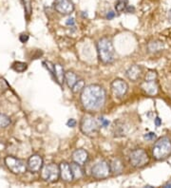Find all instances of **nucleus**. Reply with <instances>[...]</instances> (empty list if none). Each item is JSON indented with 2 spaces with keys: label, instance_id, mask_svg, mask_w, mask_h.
<instances>
[{
  "label": "nucleus",
  "instance_id": "25",
  "mask_svg": "<svg viewBox=\"0 0 171 188\" xmlns=\"http://www.w3.org/2000/svg\"><path fill=\"white\" fill-rule=\"evenodd\" d=\"M151 45H153V48H149V49L151 50V51H156V50H160L163 49V44L160 42H152L150 43Z\"/></svg>",
  "mask_w": 171,
  "mask_h": 188
},
{
  "label": "nucleus",
  "instance_id": "13",
  "mask_svg": "<svg viewBox=\"0 0 171 188\" xmlns=\"http://www.w3.org/2000/svg\"><path fill=\"white\" fill-rule=\"evenodd\" d=\"M89 160V153L85 149H76L72 153V161L80 165H84Z\"/></svg>",
  "mask_w": 171,
  "mask_h": 188
},
{
  "label": "nucleus",
  "instance_id": "30",
  "mask_svg": "<svg viewBox=\"0 0 171 188\" xmlns=\"http://www.w3.org/2000/svg\"><path fill=\"white\" fill-rule=\"evenodd\" d=\"M125 12H128V13L134 12H135V8H134L133 6H128V5H127V7L126 8V11H125Z\"/></svg>",
  "mask_w": 171,
  "mask_h": 188
},
{
  "label": "nucleus",
  "instance_id": "22",
  "mask_svg": "<svg viewBox=\"0 0 171 188\" xmlns=\"http://www.w3.org/2000/svg\"><path fill=\"white\" fill-rule=\"evenodd\" d=\"M85 86H86V85H85V82H84V80H82V79L81 80H77V82L74 84V85H73V86L71 88L72 92L73 93L81 92Z\"/></svg>",
  "mask_w": 171,
  "mask_h": 188
},
{
  "label": "nucleus",
  "instance_id": "20",
  "mask_svg": "<svg viewBox=\"0 0 171 188\" xmlns=\"http://www.w3.org/2000/svg\"><path fill=\"white\" fill-rule=\"evenodd\" d=\"M12 69L14 70L15 72L22 73V72H24L27 69H28V65H27V63H24V62L16 61V62H14L12 64Z\"/></svg>",
  "mask_w": 171,
  "mask_h": 188
},
{
  "label": "nucleus",
  "instance_id": "1",
  "mask_svg": "<svg viewBox=\"0 0 171 188\" xmlns=\"http://www.w3.org/2000/svg\"><path fill=\"white\" fill-rule=\"evenodd\" d=\"M82 106L88 111H97L106 103V90L99 85L86 86L81 91Z\"/></svg>",
  "mask_w": 171,
  "mask_h": 188
},
{
  "label": "nucleus",
  "instance_id": "26",
  "mask_svg": "<svg viewBox=\"0 0 171 188\" xmlns=\"http://www.w3.org/2000/svg\"><path fill=\"white\" fill-rule=\"evenodd\" d=\"M146 141H154L157 139V135L154 132H148V133H146L145 136H144Z\"/></svg>",
  "mask_w": 171,
  "mask_h": 188
},
{
  "label": "nucleus",
  "instance_id": "21",
  "mask_svg": "<svg viewBox=\"0 0 171 188\" xmlns=\"http://www.w3.org/2000/svg\"><path fill=\"white\" fill-rule=\"evenodd\" d=\"M23 4H24V9L26 12V18L29 19L31 17L32 12V0H23Z\"/></svg>",
  "mask_w": 171,
  "mask_h": 188
},
{
  "label": "nucleus",
  "instance_id": "8",
  "mask_svg": "<svg viewBox=\"0 0 171 188\" xmlns=\"http://www.w3.org/2000/svg\"><path fill=\"white\" fill-rule=\"evenodd\" d=\"M110 173H111L110 166L109 163H106V161H101V162L97 163L91 168V175L97 180L106 179L109 176Z\"/></svg>",
  "mask_w": 171,
  "mask_h": 188
},
{
  "label": "nucleus",
  "instance_id": "9",
  "mask_svg": "<svg viewBox=\"0 0 171 188\" xmlns=\"http://www.w3.org/2000/svg\"><path fill=\"white\" fill-rule=\"evenodd\" d=\"M53 7L57 12L63 15L70 14L74 11V5L70 0H54Z\"/></svg>",
  "mask_w": 171,
  "mask_h": 188
},
{
  "label": "nucleus",
  "instance_id": "6",
  "mask_svg": "<svg viewBox=\"0 0 171 188\" xmlns=\"http://www.w3.org/2000/svg\"><path fill=\"white\" fill-rule=\"evenodd\" d=\"M5 164L13 174H24L27 169V163L24 161L13 156H7L5 158Z\"/></svg>",
  "mask_w": 171,
  "mask_h": 188
},
{
  "label": "nucleus",
  "instance_id": "17",
  "mask_svg": "<svg viewBox=\"0 0 171 188\" xmlns=\"http://www.w3.org/2000/svg\"><path fill=\"white\" fill-rule=\"evenodd\" d=\"M110 166V171H111V173L114 174V175H119L123 172L124 170V165L122 162H121V160L118 159V158H115V159H113L111 161V163L109 164Z\"/></svg>",
  "mask_w": 171,
  "mask_h": 188
},
{
  "label": "nucleus",
  "instance_id": "24",
  "mask_svg": "<svg viewBox=\"0 0 171 188\" xmlns=\"http://www.w3.org/2000/svg\"><path fill=\"white\" fill-rule=\"evenodd\" d=\"M126 7H127V0H118L115 3V10L118 12H122L124 11H126Z\"/></svg>",
  "mask_w": 171,
  "mask_h": 188
},
{
  "label": "nucleus",
  "instance_id": "19",
  "mask_svg": "<svg viewBox=\"0 0 171 188\" xmlns=\"http://www.w3.org/2000/svg\"><path fill=\"white\" fill-rule=\"evenodd\" d=\"M78 80V77L75 74L74 72L72 71H67L65 73V82L67 84V86H69V89H71L73 85L77 82Z\"/></svg>",
  "mask_w": 171,
  "mask_h": 188
},
{
  "label": "nucleus",
  "instance_id": "34",
  "mask_svg": "<svg viewBox=\"0 0 171 188\" xmlns=\"http://www.w3.org/2000/svg\"><path fill=\"white\" fill-rule=\"evenodd\" d=\"M163 187H171V182H170V183H166L165 185H163Z\"/></svg>",
  "mask_w": 171,
  "mask_h": 188
},
{
  "label": "nucleus",
  "instance_id": "7",
  "mask_svg": "<svg viewBox=\"0 0 171 188\" xmlns=\"http://www.w3.org/2000/svg\"><path fill=\"white\" fill-rule=\"evenodd\" d=\"M80 128H81V131L86 135H93V134H95L98 131L99 125L91 115L87 114L81 120Z\"/></svg>",
  "mask_w": 171,
  "mask_h": 188
},
{
  "label": "nucleus",
  "instance_id": "11",
  "mask_svg": "<svg viewBox=\"0 0 171 188\" xmlns=\"http://www.w3.org/2000/svg\"><path fill=\"white\" fill-rule=\"evenodd\" d=\"M43 165H44V163H43L42 157L37 154L32 155L27 162V169L32 173H37L41 171Z\"/></svg>",
  "mask_w": 171,
  "mask_h": 188
},
{
  "label": "nucleus",
  "instance_id": "23",
  "mask_svg": "<svg viewBox=\"0 0 171 188\" xmlns=\"http://www.w3.org/2000/svg\"><path fill=\"white\" fill-rule=\"evenodd\" d=\"M10 124H11V119H10V117L7 116L4 113L0 112V127L5 128V127L10 126Z\"/></svg>",
  "mask_w": 171,
  "mask_h": 188
},
{
  "label": "nucleus",
  "instance_id": "31",
  "mask_svg": "<svg viewBox=\"0 0 171 188\" xmlns=\"http://www.w3.org/2000/svg\"><path fill=\"white\" fill-rule=\"evenodd\" d=\"M114 17H115V12H108V14H106V19H109V20H111Z\"/></svg>",
  "mask_w": 171,
  "mask_h": 188
},
{
  "label": "nucleus",
  "instance_id": "14",
  "mask_svg": "<svg viewBox=\"0 0 171 188\" xmlns=\"http://www.w3.org/2000/svg\"><path fill=\"white\" fill-rule=\"evenodd\" d=\"M142 89L148 95H154L158 92V85L156 80H145L142 84Z\"/></svg>",
  "mask_w": 171,
  "mask_h": 188
},
{
  "label": "nucleus",
  "instance_id": "18",
  "mask_svg": "<svg viewBox=\"0 0 171 188\" xmlns=\"http://www.w3.org/2000/svg\"><path fill=\"white\" fill-rule=\"evenodd\" d=\"M70 168L72 171V175H73V180H80L84 177V169L82 168V165L73 162L72 163H70Z\"/></svg>",
  "mask_w": 171,
  "mask_h": 188
},
{
  "label": "nucleus",
  "instance_id": "27",
  "mask_svg": "<svg viewBox=\"0 0 171 188\" xmlns=\"http://www.w3.org/2000/svg\"><path fill=\"white\" fill-rule=\"evenodd\" d=\"M99 122H100V124H101V126L103 127H106V126H109V121L105 119L104 117H100V118H99Z\"/></svg>",
  "mask_w": 171,
  "mask_h": 188
},
{
  "label": "nucleus",
  "instance_id": "4",
  "mask_svg": "<svg viewBox=\"0 0 171 188\" xmlns=\"http://www.w3.org/2000/svg\"><path fill=\"white\" fill-rule=\"evenodd\" d=\"M149 163V156L145 149L138 148L129 154V163L135 168H141Z\"/></svg>",
  "mask_w": 171,
  "mask_h": 188
},
{
  "label": "nucleus",
  "instance_id": "28",
  "mask_svg": "<svg viewBox=\"0 0 171 188\" xmlns=\"http://www.w3.org/2000/svg\"><path fill=\"white\" fill-rule=\"evenodd\" d=\"M67 126L69 127H74L76 126V121L74 119H69L68 122H67Z\"/></svg>",
  "mask_w": 171,
  "mask_h": 188
},
{
  "label": "nucleus",
  "instance_id": "35",
  "mask_svg": "<svg viewBox=\"0 0 171 188\" xmlns=\"http://www.w3.org/2000/svg\"><path fill=\"white\" fill-rule=\"evenodd\" d=\"M168 18L171 20V9L169 10V12H168Z\"/></svg>",
  "mask_w": 171,
  "mask_h": 188
},
{
  "label": "nucleus",
  "instance_id": "32",
  "mask_svg": "<svg viewBox=\"0 0 171 188\" xmlns=\"http://www.w3.org/2000/svg\"><path fill=\"white\" fill-rule=\"evenodd\" d=\"M66 24L68 26H73L74 25V18H69L68 20H67Z\"/></svg>",
  "mask_w": 171,
  "mask_h": 188
},
{
  "label": "nucleus",
  "instance_id": "29",
  "mask_svg": "<svg viewBox=\"0 0 171 188\" xmlns=\"http://www.w3.org/2000/svg\"><path fill=\"white\" fill-rule=\"evenodd\" d=\"M19 40L21 41V43H26L29 40V35L28 34H24V33H23V34L20 35Z\"/></svg>",
  "mask_w": 171,
  "mask_h": 188
},
{
  "label": "nucleus",
  "instance_id": "16",
  "mask_svg": "<svg viewBox=\"0 0 171 188\" xmlns=\"http://www.w3.org/2000/svg\"><path fill=\"white\" fill-rule=\"evenodd\" d=\"M52 76L54 77L56 82L60 86L63 85L64 81H65V71H64L63 67L60 64H54V71L52 73Z\"/></svg>",
  "mask_w": 171,
  "mask_h": 188
},
{
  "label": "nucleus",
  "instance_id": "12",
  "mask_svg": "<svg viewBox=\"0 0 171 188\" xmlns=\"http://www.w3.org/2000/svg\"><path fill=\"white\" fill-rule=\"evenodd\" d=\"M59 170H60V178L66 183H69L73 180V175H72V171L70 168V164L62 162L59 164Z\"/></svg>",
  "mask_w": 171,
  "mask_h": 188
},
{
  "label": "nucleus",
  "instance_id": "5",
  "mask_svg": "<svg viewBox=\"0 0 171 188\" xmlns=\"http://www.w3.org/2000/svg\"><path fill=\"white\" fill-rule=\"evenodd\" d=\"M41 178L45 182L55 183L60 178L59 165L55 163H49L43 165L41 169Z\"/></svg>",
  "mask_w": 171,
  "mask_h": 188
},
{
  "label": "nucleus",
  "instance_id": "3",
  "mask_svg": "<svg viewBox=\"0 0 171 188\" xmlns=\"http://www.w3.org/2000/svg\"><path fill=\"white\" fill-rule=\"evenodd\" d=\"M152 155L157 161H163L171 155V140L168 137H162L154 143Z\"/></svg>",
  "mask_w": 171,
  "mask_h": 188
},
{
  "label": "nucleus",
  "instance_id": "33",
  "mask_svg": "<svg viewBox=\"0 0 171 188\" xmlns=\"http://www.w3.org/2000/svg\"><path fill=\"white\" fill-rule=\"evenodd\" d=\"M154 123H155L156 126H160L162 125V119H160L159 117H156V119L154 120Z\"/></svg>",
  "mask_w": 171,
  "mask_h": 188
},
{
  "label": "nucleus",
  "instance_id": "2",
  "mask_svg": "<svg viewBox=\"0 0 171 188\" xmlns=\"http://www.w3.org/2000/svg\"><path fill=\"white\" fill-rule=\"evenodd\" d=\"M97 51L100 61L104 64H111L115 60V49L111 40L108 37L101 38L97 43Z\"/></svg>",
  "mask_w": 171,
  "mask_h": 188
},
{
  "label": "nucleus",
  "instance_id": "10",
  "mask_svg": "<svg viewBox=\"0 0 171 188\" xmlns=\"http://www.w3.org/2000/svg\"><path fill=\"white\" fill-rule=\"evenodd\" d=\"M110 89H111L113 95H115L116 97H123L126 95L128 90V85L124 80L118 78L113 80L110 85Z\"/></svg>",
  "mask_w": 171,
  "mask_h": 188
},
{
  "label": "nucleus",
  "instance_id": "15",
  "mask_svg": "<svg viewBox=\"0 0 171 188\" xmlns=\"http://www.w3.org/2000/svg\"><path fill=\"white\" fill-rule=\"evenodd\" d=\"M141 73H142V69L138 65H133L126 70V75L129 80H131L133 82H136L137 80L140 78Z\"/></svg>",
  "mask_w": 171,
  "mask_h": 188
}]
</instances>
